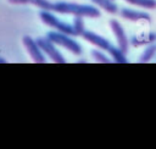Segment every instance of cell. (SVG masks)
Returning a JSON list of instances; mask_svg holds the SVG:
<instances>
[{"mask_svg": "<svg viewBox=\"0 0 156 149\" xmlns=\"http://www.w3.org/2000/svg\"><path fill=\"white\" fill-rule=\"evenodd\" d=\"M51 11L58 12V13H69L73 16L90 17V18H96V17L101 16L99 9L95 6L82 5V4H76V2H67V1L52 2V10Z\"/></svg>", "mask_w": 156, "mask_h": 149, "instance_id": "cell-1", "label": "cell"}, {"mask_svg": "<svg viewBox=\"0 0 156 149\" xmlns=\"http://www.w3.org/2000/svg\"><path fill=\"white\" fill-rule=\"evenodd\" d=\"M46 37L55 44V45H60L65 49H67L68 51H71L74 55H79L82 54V46L79 45L78 42H76L74 39L71 38V35L61 33L58 31H52V32H48Z\"/></svg>", "mask_w": 156, "mask_h": 149, "instance_id": "cell-2", "label": "cell"}, {"mask_svg": "<svg viewBox=\"0 0 156 149\" xmlns=\"http://www.w3.org/2000/svg\"><path fill=\"white\" fill-rule=\"evenodd\" d=\"M40 16V20L49 27L54 28L55 31H58L61 33H65V34H68V35H74V31H73V27L61 20H58L54 13H51V11H48V10H41V12L39 13Z\"/></svg>", "mask_w": 156, "mask_h": 149, "instance_id": "cell-3", "label": "cell"}, {"mask_svg": "<svg viewBox=\"0 0 156 149\" xmlns=\"http://www.w3.org/2000/svg\"><path fill=\"white\" fill-rule=\"evenodd\" d=\"M37 44L39 45V48L41 49V51L45 53L49 56V59L51 61L57 62V64H65L66 62L65 57L61 55V53L58 51V49L56 48V45L48 37H45V38H38L37 39Z\"/></svg>", "mask_w": 156, "mask_h": 149, "instance_id": "cell-4", "label": "cell"}, {"mask_svg": "<svg viewBox=\"0 0 156 149\" xmlns=\"http://www.w3.org/2000/svg\"><path fill=\"white\" fill-rule=\"evenodd\" d=\"M22 43H23L24 48L27 49L30 59L34 62H39V64H44L45 62V56H44L41 49L39 48V45L37 44V40H34L29 35H24L22 38Z\"/></svg>", "mask_w": 156, "mask_h": 149, "instance_id": "cell-5", "label": "cell"}, {"mask_svg": "<svg viewBox=\"0 0 156 149\" xmlns=\"http://www.w3.org/2000/svg\"><path fill=\"white\" fill-rule=\"evenodd\" d=\"M110 27L115 34V38L117 40V45L118 48L126 54L128 53V49H129V40L127 38V34L123 29V27L121 26V23L117 21V20H110Z\"/></svg>", "mask_w": 156, "mask_h": 149, "instance_id": "cell-6", "label": "cell"}, {"mask_svg": "<svg viewBox=\"0 0 156 149\" xmlns=\"http://www.w3.org/2000/svg\"><path fill=\"white\" fill-rule=\"evenodd\" d=\"M82 37H83L87 42L91 43L93 45H95V46H98L99 49L105 50V51H107V50L110 49V46L112 45L106 38H104V37H101V35H99V34H96V33H94V32H91V31H84L83 34H82Z\"/></svg>", "mask_w": 156, "mask_h": 149, "instance_id": "cell-7", "label": "cell"}, {"mask_svg": "<svg viewBox=\"0 0 156 149\" xmlns=\"http://www.w3.org/2000/svg\"><path fill=\"white\" fill-rule=\"evenodd\" d=\"M121 16L124 20L138 22V21H151V16L144 11H138L133 9H122L121 10Z\"/></svg>", "mask_w": 156, "mask_h": 149, "instance_id": "cell-8", "label": "cell"}, {"mask_svg": "<svg viewBox=\"0 0 156 149\" xmlns=\"http://www.w3.org/2000/svg\"><path fill=\"white\" fill-rule=\"evenodd\" d=\"M156 40V34L155 33H144V34H140V35H134L132 38V45L134 46H139V45H143V44H150V43H154Z\"/></svg>", "mask_w": 156, "mask_h": 149, "instance_id": "cell-9", "label": "cell"}, {"mask_svg": "<svg viewBox=\"0 0 156 149\" xmlns=\"http://www.w3.org/2000/svg\"><path fill=\"white\" fill-rule=\"evenodd\" d=\"M91 1H93V4H95L104 11H106L107 13L113 15V13H117V11H118V7L113 2V0H91Z\"/></svg>", "mask_w": 156, "mask_h": 149, "instance_id": "cell-10", "label": "cell"}, {"mask_svg": "<svg viewBox=\"0 0 156 149\" xmlns=\"http://www.w3.org/2000/svg\"><path fill=\"white\" fill-rule=\"evenodd\" d=\"M107 53L111 55V57H112V60H113L115 62H118V64H126V62H127L126 54H124L118 46L111 45L110 49L107 50Z\"/></svg>", "mask_w": 156, "mask_h": 149, "instance_id": "cell-11", "label": "cell"}, {"mask_svg": "<svg viewBox=\"0 0 156 149\" xmlns=\"http://www.w3.org/2000/svg\"><path fill=\"white\" fill-rule=\"evenodd\" d=\"M156 55V43H150L145 50L143 51V54L139 57L140 62H149L151 59H154V56Z\"/></svg>", "mask_w": 156, "mask_h": 149, "instance_id": "cell-12", "label": "cell"}, {"mask_svg": "<svg viewBox=\"0 0 156 149\" xmlns=\"http://www.w3.org/2000/svg\"><path fill=\"white\" fill-rule=\"evenodd\" d=\"M124 1L143 9H147V10L156 9V0H124Z\"/></svg>", "mask_w": 156, "mask_h": 149, "instance_id": "cell-13", "label": "cell"}, {"mask_svg": "<svg viewBox=\"0 0 156 149\" xmlns=\"http://www.w3.org/2000/svg\"><path fill=\"white\" fill-rule=\"evenodd\" d=\"M84 17L82 16H74V21H73V31H74V35H82L83 32L85 31L84 28Z\"/></svg>", "mask_w": 156, "mask_h": 149, "instance_id": "cell-14", "label": "cell"}, {"mask_svg": "<svg viewBox=\"0 0 156 149\" xmlns=\"http://www.w3.org/2000/svg\"><path fill=\"white\" fill-rule=\"evenodd\" d=\"M30 4L41 10H48V11L52 10V2L49 0H30Z\"/></svg>", "mask_w": 156, "mask_h": 149, "instance_id": "cell-15", "label": "cell"}, {"mask_svg": "<svg viewBox=\"0 0 156 149\" xmlns=\"http://www.w3.org/2000/svg\"><path fill=\"white\" fill-rule=\"evenodd\" d=\"M91 56L98 62H102V64H110L111 62V59H108L104 53H101L99 50H91Z\"/></svg>", "mask_w": 156, "mask_h": 149, "instance_id": "cell-16", "label": "cell"}, {"mask_svg": "<svg viewBox=\"0 0 156 149\" xmlns=\"http://www.w3.org/2000/svg\"><path fill=\"white\" fill-rule=\"evenodd\" d=\"M10 4H13V5H27V4H30V0H7Z\"/></svg>", "mask_w": 156, "mask_h": 149, "instance_id": "cell-17", "label": "cell"}, {"mask_svg": "<svg viewBox=\"0 0 156 149\" xmlns=\"http://www.w3.org/2000/svg\"><path fill=\"white\" fill-rule=\"evenodd\" d=\"M0 62H6V60H5V59H2V57H0Z\"/></svg>", "mask_w": 156, "mask_h": 149, "instance_id": "cell-18", "label": "cell"}]
</instances>
